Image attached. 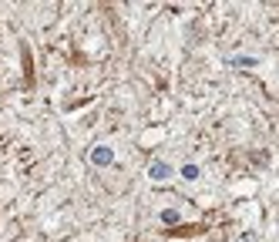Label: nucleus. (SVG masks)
<instances>
[{
	"mask_svg": "<svg viewBox=\"0 0 279 242\" xmlns=\"http://www.w3.org/2000/svg\"><path fill=\"white\" fill-rule=\"evenodd\" d=\"M232 64H239V68H259V57H232Z\"/></svg>",
	"mask_w": 279,
	"mask_h": 242,
	"instance_id": "obj_5",
	"label": "nucleus"
},
{
	"mask_svg": "<svg viewBox=\"0 0 279 242\" xmlns=\"http://www.w3.org/2000/svg\"><path fill=\"white\" fill-rule=\"evenodd\" d=\"M178 178H185V182H199V178H202V168L195 165V162H185V165L178 168Z\"/></svg>",
	"mask_w": 279,
	"mask_h": 242,
	"instance_id": "obj_3",
	"label": "nucleus"
},
{
	"mask_svg": "<svg viewBox=\"0 0 279 242\" xmlns=\"http://www.w3.org/2000/svg\"><path fill=\"white\" fill-rule=\"evenodd\" d=\"M158 219H162L165 225H178V222H182V212H178V208H162V212H158Z\"/></svg>",
	"mask_w": 279,
	"mask_h": 242,
	"instance_id": "obj_4",
	"label": "nucleus"
},
{
	"mask_svg": "<svg viewBox=\"0 0 279 242\" xmlns=\"http://www.w3.org/2000/svg\"><path fill=\"white\" fill-rule=\"evenodd\" d=\"M172 175H175V168L168 165V162H151L148 165V178L151 182H168Z\"/></svg>",
	"mask_w": 279,
	"mask_h": 242,
	"instance_id": "obj_2",
	"label": "nucleus"
},
{
	"mask_svg": "<svg viewBox=\"0 0 279 242\" xmlns=\"http://www.w3.org/2000/svg\"><path fill=\"white\" fill-rule=\"evenodd\" d=\"M242 242H252V236H242Z\"/></svg>",
	"mask_w": 279,
	"mask_h": 242,
	"instance_id": "obj_6",
	"label": "nucleus"
},
{
	"mask_svg": "<svg viewBox=\"0 0 279 242\" xmlns=\"http://www.w3.org/2000/svg\"><path fill=\"white\" fill-rule=\"evenodd\" d=\"M88 158H91L94 168H108V165L114 162V148H111V145H94Z\"/></svg>",
	"mask_w": 279,
	"mask_h": 242,
	"instance_id": "obj_1",
	"label": "nucleus"
}]
</instances>
